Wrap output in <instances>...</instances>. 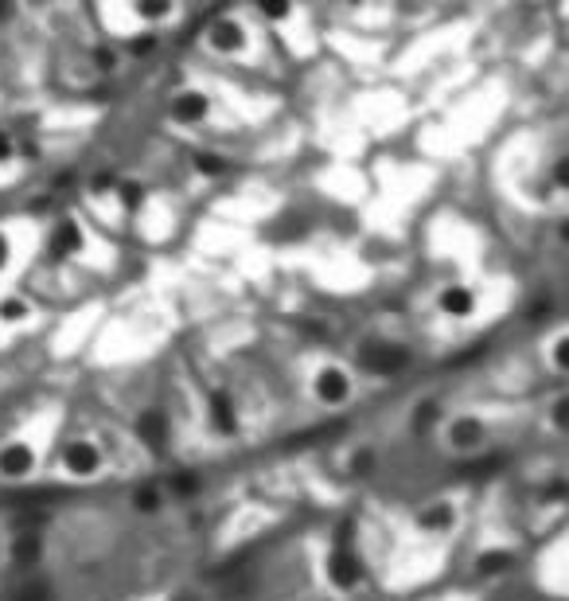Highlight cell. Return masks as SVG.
Returning <instances> with one entry per match:
<instances>
[{
	"label": "cell",
	"mask_w": 569,
	"mask_h": 601,
	"mask_svg": "<svg viewBox=\"0 0 569 601\" xmlns=\"http://www.w3.org/2000/svg\"><path fill=\"white\" fill-rule=\"evenodd\" d=\"M207 114H211V98H207V94H199V90H184V94L172 98V117L184 122V125H196Z\"/></svg>",
	"instance_id": "7c38bea8"
},
{
	"label": "cell",
	"mask_w": 569,
	"mask_h": 601,
	"mask_svg": "<svg viewBox=\"0 0 569 601\" xmlns=\"http://www.w3.org/2000/svg\"><path fill=\"white\" fill-rule=\"evenodd\" d=\"M137 13L145 20H164V16H172V4H164V0H156V4H137Z\"/></svg>",
	"instance_id": "484cf974"
},
{
	"label": "cell",
	"mask_w": 569,
	"mask_h": 601,
	"mask_svg": "<svg viewBox=\"0 0 569 601\" xmlns=\"http://www.w3.org/2000/svg\"><path fill=\"white\" fill-rule=\"evenodd\" d=\"M28 317H31L28 300H20V297H8V300H0V325H24Z\"/></svg>",
	"instance_id": "d6986e66"
},
{
	"label": "cell",
	"mask_w": 569,
	"mask_h": 601,
	"mask_svg": "<svg viewBox=\"0 0 569 601\" xmlns=\"http://www.w3.org/2000/svg\"><path fill=\"white\" fill-rule=\"evenodd\" d=\"M8 157H13V137H8L4 129H0V165H4Z\"/></svg>",
	"instance_id": "f1b7e54d"
},
{
	"label": "cell",
	"mask_w": 569,
	"mask_h": 601,
	"mask_svg": "<svg viewBox=\"0 0 569 601\" xmlns=\"http://www.w3.org/2000/svg\"><path fill=\"white\" fill-rule=\"evenodd\" d=\"M137 437H141V445L164 453L172 442V418L160 411V406H145V411L137 414Z\"/></svg>",
	"instance_id": "ba28073f"
},
{
	"label": "cell",
	"mask_w": 569,
	"mask_h": 601,
	"mask_svg": "<svg viewBox=\"0 0 569 601\" xmlns=\"http://www.w3.org/2000/svg\"><path fill=\"white\" fill-rule=\"evenodd\" d=\"M153 47H156V36H133V43H129L133 55H145V51H153Z\"/></svg>",
	"instance_id": "83f0119b"
},
{
	"label": "cell",
	"mask_w": 569,
	"mask_h": 601,
	"mask_svg": "<svg viewBox=\"0 0 569 601\" xmlns=\"http://www.w3.org/2000/svg\"><path fill=\"white\" fill-rule=\"evenodd\" d=\"M414 351L406 343H394V340H367L359 343V368L367 375H379V379H394L410 368Z\"/></svg>",
	"instance_id": "6da1fadb"
},
{
	"label": "cell",
	"mask_w": 569,
	"mask_h": 601,
	"mask_svg": "<svg viewBox=\"0 0 569 601\" xmlns=\"http://www.w3.org/2000/svg\"><path fill=\"white\" fill-rule=\"evenodd\" d=\"M36 449H31L24 437H13V442L0 445V480H8V485H24V480L36 477Z\"/></svg>",
	"instance_id": "8992f818"
},
{
	"label": "cell",
	"mask_w": 569,
	"mask_h": 601,
	"mask_svg": "<svg viewBox=\"0 0 569 601\" xmlns=\"http://www.w3.org/2000/svg\"><path fill=\"white\" fill-rule=\"evenodd\" d=\"M511 566H515V554L511 551H484V554L476 558V571L488 574V578L491 574H507Z\"/></svg>",
	"instance_id": "e0dca14e"
},
{
	"label": "cell",
	"mask_w": 569,
	"mask_h": 601,
	"mask_svg": "<svg viewBox=\"0 0 569 601\" xmlns=\"http://www.w3.org/2000/svg\"><path fill=\"white\" fill-rule=\"evenodd\" d=\"M8 258H13V242H8V234H0V270L8 266Z\"/></svg>",
	"instance_id": "f546056e"
},
{
	"label": "cell",
	"mask_w": 569,
	"mask_h": 601,
	"mask_svg": "<svg viewBox=\"0 0 569 601\" xmlns=\"http://www.w3.org/2000/svg\"><path fill=\"white\" fill-rule=\"evenodd\" d=\"M324 578L331 589H339V594H351V589L363 586V558L356 554V546H331L328 558H324Z\"/></svg>",
	"instance_id": "5b68a950"
},
{
	"label": "cell",
	"mask_w": 569,
	"mask_h": 601,
	"mask_svg": "<svg viewBox=\"0 0 569 601\" xmlns=\"http://www.w3.org/2000/svg\"><path fill=\"white\" fill-rule=\"evenodd\" d=\"M74 250H82V231L74 219H63L55 223V231H51V258H67Z\"/></svg>",
	"instance_id": "4fadbf2b"
},
{
	"label": "cell",
	"mask_w": 569,
	"mask_h": 601,
	"mask_svg": "<svg viewBox=\"0 0 569 601\" xmlns=\"http://www.w3.org/2000/svg\"><path fill=\"white\" fill-rule=\"evenodd\" d=\"M550 426L557 429V434H565V426H569V402H565V394H557V399L550 402Z\"/></svg>",
	"instance_id": "7402d4cb"
},
{
	"label": "cell",
	"mask_w": 569,
	"mask_h": 601,
	"mask_svg": "<svg viewBox=\"0 0 569 601\" xmlns=\"http://www.w3.org/2000/svg\"><path fill=\"white\" fill-rule=\"evenodd\" d=\"M437 309L453 320H468L476 313V293H472L468 285H448V289H441V297H437Z\"/></svg>",
	"instance_id": "8fae6325"
},
{
	"label": "cell",
	"mask_w": 569,
	"mask_h": 601,
	"mask_svg": "<svg viewBox=\"0 0 569 601\" xmlns=\"http://www.w3.org/2000/svg\"><path fill=\"white\" fill-rule=\"evenodd\" d=\"M59 469L67 472L71 480H94V477H102V469H105V453L94 437H71V442H63V449H59Z\"/></svg>",
	"instance_id": "7a4b0ae2"
},
{
	"label": "cell",
	"mask_w": 569,
	"mask_h": 601,
	"mask_svg": "<svg viewBox=\"0 0 569 601\" xmlns=\"http://www.w3.org/2000/svg\"><path fill=\"white\" fill-rule=\"evenodd\" d=\"M242 39H246V31L234 24V20H227V16L211 24V47H214V51H238Z\"/></svg>",
	"instance_id": "5bb4252c"
},
{
	"label": "cell",
	"mask_w": 569,
	"mask_h": 601,
	"mask_svg": "<svg viewBox=\"0 0 569 601\" xmlns=\"http://www.w3.org/2000/svg\"><path fill=\"white\" fill-rule=\"evenodd\" d=\"M172 492H176V496H196L199 492V477L196 472H176V477H172Z\"/></svg>",
	"instance_id": "44dd1931"
},
{
	"label": "cell",
	"mask_w": 569,
	"mask_h": 601,
	"mask_svg": "<svg viewBox=\"0 0 569 601\" xmlns=\"http://www.w3.org/2000/svg\"><path fill=\"white\" fill-rule=\"evenodd\" d=\"M207 426L214 429L219 437H234L242 429V414H238V402H234L230 391H211L207 394Z\"/></svg>",
	"instance_id": "52a82bcc"
},
{
	"label": "cell",
	"mask_w": 569,
	"mask_h": 601,
	"mask_svg": "<svg viewBox=\"0 0 569 601\" xmlns=\"http://www.w3.org/2000/svg\"><path fill=\"white\" fill-rule=\"evenodd\" d=\"M257 8H262V16H270V20H289V13H293L289 0H265V4H257Z\"/></svg>",
	"instance_id": "d4e9b609"
},
{
	"label": "cell",
	"mask_w": 569,
	"mask_h": 601,
	"mask_svg": "<svg viewBox=\"0 0 569 601\" xmlns=\"http://www.w3.org/2000/svg\"><path fill=\"white\" fill-rule=\"evenodd\" d=\"M565 348H569V336H565V328L557 332V336L550 340V368L557 375H565L569 371V356H565Z\"/></svg>",
	"instance_id": "ffe728a7"
},
{
	"label": "cell",
	"mask_w": 569,
	"mask_h": 601,
	"mask_svg": "<svg viewBox=\"0 0 569 601\" xmlns=\"http://www.w3.org/2000/svg\"><path fill=\"white\" fill-rule=\"evenodd\" d=\"M117 196L125 199V207H141V188L137 184H117Z\"/></svg>",
	"instance_id": "4316f807"
},
{
	"label": "cell",
	"mask_w": 569,
	"mask_h": 601,
	"mask_svg": "<svg viewBox=\"0 0 569 601\" xmlns=\"http://www.w3.org/2000/svg\"><path fill=\"white\" fill-rule=\"evenodd\" d=\"M453 523H456L453 500H433L417 512V531H425V535H445V531H453Z\"/></svg>",
	"instance_id": "9c48e42d"
},
{
	"label": "cell",
	"mask_w": 569,
	"mask_h": 601,
	"mask_svg": "<svg viewBox=\"0 0 569 601\" xmlns=\"http://www.w3.org/2000/svg\"><path fill=\"white\" fill-rule=\"evenodd\" d=\"M133 508L141 512V515H156V512H164V492H160L156 485H141L133 492Z\"/></svg>",
	"instance_id": "ac0fdd59"
},
{
	"label": "cell",
	"mask_w": 569,
	"mask_h": 601,
	"mask_svg": "<svg viewBox=\"0 0 569 601\" xmlns=\"http://www.w3.org/2000/svg\"><path fill=\"white\" fill-rule=\"evenodd\" d=\"M379 469V453H374V445H356L347 457V477H371V472Z\"/></svg>",
	"instance_id": "9a60e30c"
},
{
	"label": "cell",
	"mask_w": 569,
	"mask_h": 601,
	"mask_svg": "<svg viewBox=\"0 0 569 601\" xmlns=\"http://www.w3.org/2000/svg\"><path fill=\"white\" fill-rule=\"evenodd\" d=\"M331 546H356V520H351V515H343V520L336 523V539H331Z\"/></svg>",
	"instance_id": "603a6c76"
},
{
	"label": "cell",
	"mask_w": 569,
	"mask_h": 601,
	"mask_svg": "<svg viewBox=\"0 0 569 601\" xmlns=\"http://www.w3.org/2000/svg\"><path fill=\"white\" fill-rule=\"evenodd\" d=\"M13 601H55V589H51L47 578H39V574H31L24 586L13 594Z\"/></svg>",
	"instance_id": "2e32d148"
},
{
	"label": "cell",
	"mask_w": 569,
	"mask_h": 601,
	"mask_svg": "<svg viewBox=\"0 0 569 601\" xmlns=\"http://www.w3.org/2000/svg\"><path fill=\"white\" fill-rule=\"evenodd\" d=\"M488 422L480 414H453L445 422V449L456 457H476L488 445Z\"/></svg>",
	"instance_id": "3957f363"
},
{
	"label": "cell",
	"mask_w": 569,
	"mask_h": 601,
	"mask_svg": "<svg viewBox=\"0 0 569 601\" xmlns=\"http://www.w3.org/2000/svg\"><path fill=\"white\" fill-rule=\"evenodd\" d=\"M13 566L16 571H39V563H43V535L36 531H20L16 539H13Z\"/></svg>",
	"instance_id": "30bf717a"
},
{
	"label": "cell",
	"mask_w": 569,
	"mask_h": 601,
	"mask_svg": "<svg viewBox=\"0 0 569 601\" xmlns=\"http://www.w3.org/2000/svg\"><path fill=\"white\" fill-rule=\"evenodd\" d=\"M8 13H13V4H0V20H8Z\"/></svg>",
	"instance_id": "4dcf8cb0"
},
{
	"label": "cell",
	"mask_w": 569,
	"mask_h": 601,
	"mask_svg": "<svg viewBox=\"0 0 569 601\" xmlns=\"http://www.w3.org/2000/svg\"><path fill=\"white\" fill-rule=\"evenodd\" d=\"M313 399L324 406V411H343L351 399H356V379H351L347 368L339 363H324L313 375Z\"/></svg>",
	"instance_id": "277c9868"
},
{
	"label": "cell",
	"mask_w": 569,
	"mask_h": 601,
	"mask_svg": "<svg viewBox=\"0 0 569 601\" xmlns=\"http://www.w3.org/2000/svg\"><path fill=\"white\" fill-rule=\"evenodd\" d=\"M196 165H199L203 176H222V172H227V160L214 157V153H199V157H196Z\"/></svg>",
	"instance_id": "cb8c5ba5"
}]
</instances>
